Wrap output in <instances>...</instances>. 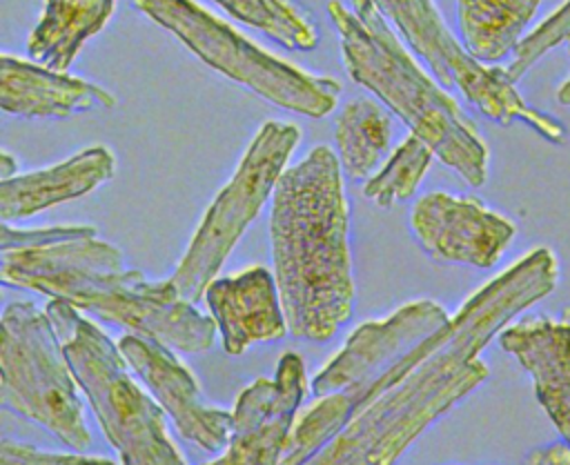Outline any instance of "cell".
Returning <instances> with one entry per match:
<instances>
[{"label":"cell","instance_id":"1","mask_svg":"<svg viewBox=\"0 0 570 465\" xmlns=\"http://www.w3.org/2000/svg\"><path fill=\"white\" fill-rule=\"evenodd\" d=\"M557 283L554 251L534 247L383 374L318 398V416L341 432L305 465H394L428 425L488 378L483 347Z\"/></svg>","mask_w":570,"mask_h":465},{"label":"cell","instance_id":"2","mask_svg":"<svg viewBox=\"0 0 570 465\" xmlns=\"http://www.w3.org/2000/svg\"><path fill=\"white\" fill-rule=\"evenodd\" d=\"M347 229L341 160L330 147L318 145L285 169L272 196L274 278L294 338L330 340L352 316Z\"/></svg>","mask_w":570,"mask_h":465},{"label":"cell","instance_id":"3","mask_svg":"<svg viewBox=\"0 0 570 465\" xmlns=\"http://www.w3.org/2000/svg\"><path fill=\"white\" fill-rule=\"evenodd\" d=\"M4 285L62 298L131 334L198 354L214 345L218 325L185 300L171 280H147L122 267V254L96 236L47 247L2 251Z\"/></svg>","mask_w":570,"mask_h":465},{"label":"cell","instance_id":"4","mask_svg":"<svg viewBox=\"0 0 570 465\" xmlns=\"http://www.w3.org/2000/svg\"><path fill=\"white\" fill-rule=\"evenodd\" d=\"M327 13L341 38L347 76L385 102L432 154L468 185L488 180L490 151L456 100L407 53L372 0H338Z\"/></svg>","mask_w":570,"mask_h":465},{"label":"cell","instance_id":"5","mask_svg":"<svg viewBox=\"0 0 570 465\" xmlns=\"http://www.w3.org/2000/svg\"><path fill=\"white\" fill-rule=\"evenodd\" d=\"M69 367L89 398L105 438L122 465H187L169 438L165 409L127 372L118 343L78 307L51 298L45 307Z\"/></svg>","mask_w":570,"mask_h":465},{"label":"cell","instance_id":"6","mask_svg":"<svg viewBox=\"0 0 570 465\" xmlns=\"http://www.w3.org/2000/svg\"><path fill=\"white\" fill-rule=\"evenodd\" d=\"M205 65L298 116L323 118L336 109L341 85L272 56L194 0H134Z\"/></svg>","mask_w":570,"mask_h":465},{"label":"cell","instance_id":"7","mask_svg":"<svg viewBox=\"0 0 570 465\" xmlns=\"http://www.w3.org/2000/svg\"><path fill=\"white\" fill-rule=\"evenodd\" d=\"M80 385L62 352L47 311L18 300L2 311L0 403L24 416L71 449H87L91 434L85 423Z\"/></svg>","mask_w":570,"mask_h":465},{"label":"cell","instance_id":"8","mask_svg":"<svg viewBox=\"0 0 570 465\" xmlns=\"http://www.w3.org/2000/svg\"><path fill=\"white\" fill-rule=\"evenodd\" d=\"M301 140L292 122L267 120L245 149L234 176L207 207L180 263L169 276L176 291L196 303L216 278L223 263L258 216L285 174V165Z\"/></svg>","mask_w":570,"mask_h":465},{"label":"cell","instance_id":"9","mask_svg":"<svg viewBox=\"0 0 570 465\" xmlns=\"http://www.w3.org/2000/svg\"><path fill=\"white\" fill-rule=\"evenodd\" d=\"M390 18L407 44L425 60L436 80L456 89L470 105L499 125L523 122L541 138L559 145L566 127L550 113L530 107L503 67L476 60L448 29L434 0H372Z\"/></svg>","mask_w":570,"mask_h":465},{"label":"cell","instance_id":"10","mask_svg":"<svg viewBox=\"0 0 570 465\" xmlns=\"http://www.w3.org/2000/svg\"><path fill=\"white\" fill-rule=\"evenodd\" d=\"M305 365L296 352L278 358L274 378H256L232 409L225 452L205 465H281L296 412L305 398Z\"/></svg>","mask_w":570,"mask_h":465},{"label":"cell","instance_id":"11","mask_svg":"<svg viewBox=\"0 0 570 465\" xmlns=\"http://www.w3.org/2000/svg\"><path fill=\"white\" fill-rule=\"evenodd\" d=\"M410 227L434 260L488 269L510 247L517 227L470 196L430 191L410 214Z\"/></svg>","mask_w":570,"mask_h":465},{"label":"cell","instance_id":"12","mask_svg":"<svg viewBox=\"0 0 570 465\" xmlns=\"http://www.w3.org/2000/svg\"><path fill=\"white\" fill-rule=\"evenodd\" d=\"M448 320L450 314L439 303L423 298L399 307L383 320L358 325L347 336L343 349L314 374L309 383L312 394L323 398L370 383Z\"/></svg>","mask_w":570,"mask_h":465},{"label":"cell","instance_id":"13","mask_svg":"<svg viewBox=\"0 0 570 465\" xmlns=\"http://www.w3.org/2000/svg\"><path fill=\"white\" fill-rule=\"evenodd\" d=\"M118 349L185 441L205 452L227 447L232 436V412L205 403L194 374L171 347L129 332L118 338Z\"/></svg>","mask_w":570,"mask_h":465},{"label":"cell","instance_id":"14","mask_svg":"<svg viewBox=\"0 0 570 465\" xmlns=\"http://www.w3.org/2000/svg\"><path fill=\"white\" fill-rule=\"evenodd\" d=\"M205 303L218 325L223 349L232 356L289 334L276 278L261 265L214 278L205 289Z\"/></svg>","mask_w":570,"mask_h":465},{"label":"cell","instance_id":"15","mask_svg":"<svg viewBox=\"0 0 570 465\" xmlns=\"http://www.w3.org/2000/svg\"><path fill=\"white\" fill-rule=\"evenodd\" d=\"M499 345L532 376L539 405L570 445V307L566 318L528 316L508 325Z\"/></svg>","mask_w":570,"mask_h":465},{"label":"cell","instance_id":"16","mask_svg":"<svg viewBox=\"0 0 570 465\" xmlns=\"http://www.w3.org/2000/svg\"><path fill=\"white\" fill-rule=\"evenodd\" d=\"M116 98L94 82L2 53L0 107L22 118H67L109 109Z\"/></svg>","mask_w":570,"mask_h":465},{"label":"cell","instance_id":"17","mask_svg":"<svg viewBox=\"0 0 570 465\" xmlns=\"http://www.w3.org/2000/svg\"><path fill=\"white\" fill-rule=\"evenodd\" d=\"M116 171V158L107 147H87L76 156L47 169L13 176L0 182L2 222L29 218L65 200L80 198Z\"/></svg>","mask_w":570,"mask_h":465},{"label":"cell","instance_id":"18","mask_svg":"<svg viewBox=\"0 0 570 465\" xmlns=\"http://www.w3.org/2000/svg\"><path fill=\"white\" fill-rule=\"evenodd\" d=\"M111 11L114 0H45L42 16L27 40L31 60L65 71L85 40L107 24Z\"/></svg>","mask_w":570,"mask_h":465},{"label":"cell","instance_id":"19","mask_svg":"<svg viewBox=\"0 0 570 465\" xmlns=\"http://www.w3.org/2000/svg\"><path fill=\"white\" fill-rule=\"evenodd\" d=\"M541 0H456L463 47L481 62L514 53Z\"/></svg>","mask_w":570,"mask_h":465},{"label":"cell","instance_id":"20","mask_svg":"<svg viewBox=\"0 0 570 465\" xmlns=\"http://www.w3.org/2000/svg\"><path fill=\"white\" fill-rule=\"evenodd\" d=\"M392 138V120L376 102L358 98L347 102L336 120L341 169L354 178H370Z\"/></svg>","mask_w":570,"mask_h":465},{"label":"cell","instance_id":"21","mask_svg":"<svg viewBox=\"0 0 570 465\" xmlns=\"http://www.w3.org/2000/svg\"><path fill=\"white\" fill-rule=\"evenodd\" d=\"M236 20L263 31L274 42L294 51H309L318 33L309 16L292 0H214Z\"/></svg>","mask_w":570,"mask_h":465},{"label":"cell","instance_id":"22","mask_svg":"<svg viewBox=\"0 0 570 465\" xmlns=\"http://www.w3.org/2000/svg\"><path fill=\"white\" fill-rule=\"evenodd\" d=\"M432 149L414 133H410L385 160V165L367 178L363 196L381 209L414 196L419 182L432 162Z\"/></svg>","mask_w":570,"mask_h":465},{"label":"cell","instance_id":"23","mask_svg":"<svg viewBox=\"0 0 570 465\" xmlns=\"http://www.w3.org/2000/svg\"><path fill=\"white\" fill-rule=\"evenodd\" d=\"M570 38V0H563L561 7H557L541 24H537L514 49L512 60L508 62L505 73L510 80H519L525 76V71L541 60L548 51H552L557 44L568 42Z\"/></svg>","mask_w":570,"mask_h":465},{"label":"cell","instance_id":"24","mask_svg":"<svg viewBox=\"0 0 570 465\" xmlns=\"http://www.w3.org/2000/svg\"><path fill=\"white\" fill-rule=\"evenodd\" d=\"M96 236V227L91 225H58V227H38V229H13L9 222H2L0 249H31V247H47L65 240Z\"/></svg>","mask_w":570,"mask_h":465},{"label":"cell","instance_id":"25","mask_svg":"<svg viewBox=\"0 0 570 465\" xmlns=\"http://www.w3.org/2000/svg\"><path fill=\"white\" fill-rule=\"evenodd\" d=\"M0 465H116V463L105 456L45 452V449H36L31 445L4 438L0 445Z\"/></svg>","mask_w":570,"mask_h":465},{"label":"cell","instance_id":"26","mask_svg":"<svg viewBox=\"0 0 570 465\" xmlns=\"http://www.w3.org/2000/svg\"><path fill=\"white\" fill-rule=\"evenodd\" d=\"M523 465H570V445L563 438L539 445L525 456Z\"/></svg>","mask_w":570,"mask_h":465},{"label":"cell","instance_id":"27","mask_svg":"<svg viewBox=\"0 0 570 465\" xmlns=\"http://www.w3.org/2000/svg\"><path fill=\"white\" fill-rule=\"evenodd\" d=\"M13 176H18V160L9 151H2L0 154V178L9 180Z\"/></svg>","mask_w":570,"mask_h":465},{"label":"cell","instance_id":"28","mask_svg":"<svg viewBox=\"0 0 570 465\" xmlns=\"http://www.w3.org/2000/svg\"><path fill=\"white\" fill-rule=\"evenodd\" d=\"M557 100L561 102V105H568L570 107V76L561 82V87L557 89Z\"/></svg>","mask_w":570,"mask_h":465},{"label":"cell","instance_id":"29","mask_svg":"<svg viewBox=\"0 0 570 465\" xmlns=\"http://www.w3.org/2000/svg\"><path fill=\"white\" fill-rule=\"evenodd\" d=\"M568 56H570V38H568Z\"/></svg>","mask_w":570,"mask_h":465}]
</instances>
